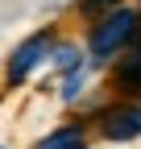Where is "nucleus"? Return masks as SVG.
Here are the masks:
<instances>
[{
	"label": "nucleus",
	"mask_w": 141,
	"mask_h": 149,
	"mask_svg": "<svg viewBox=\"0 0 141 149\" xmlns=\"http://www.w3.org/2000/svg\"><path fill=\"white\" fill-rule=\"evenodd\" d=\"M50 62H54V70H62V74H75V70H83V50L79 46H54Z\"/></svg>",
	"instance_id": "nucleus-6"
},
{
	"label": "nucleus",
	"mask_w": 141,
	"mask_h": 149,
	"mask_svg": "<svg viewBox=\"0 0 141 149\" xmlns=\"http://www.w3.org/2000/svg\"><path fill=\"white\" fill-rule=\"evenodd\" d=\"M112 8H120V0H79V13L87 17V21H100V17H108Z\"/></svg>",
	"instance_id": "nucleus-7"
},
{
	"label": "nucleus",
	"mask_w": 141,
	"mask_h": 149,
	"mask_svg": "<svg viewBox=\"0 0 141 149\" xmlns=\"http://www.w3.org/2000/svg\"><path fill=\"white\" fill-rule=\"evenodd\" d=\"M112 87L120 91V95H137V100H141V50H129L125 58L116 62Z\"/></svg>",
	"instance_id": "nucleus-4"
},
{
	"label": "nucleus",
	"mask_w": 141,
	"mask_h": 149,
	"mask_svg": "<svg viewBox=\"0 0 141 149\" xmlns=\"http://www.w3.org/2000/svg\"><path fill=\"white\" fill-rule=\"evenodd\" d=\"M96 124H100V133L108 137V141H137L141 137V104L120 100L112 108H104L100 116H96Z\"/></svg>",
	"instance_id": "nucleus-3"
},
{
	"label": "nucleus",
	"mask_w": 141,
	"mask_h": 149,
	"mask_svg": "<svg viewBox=\"0 0 141 149\" xmlns=\"http://www.w3.org/2000/svg\"><path fill=\"white\" fill-rule=\"evenodd\" d=\"M54 29H38V33H29L21 46H17L8 54V66H4V83L8 87H21L33 70H38L42 62H50V54H54Z\"/></svg>",
	"instance_id": "nucleus-2"
},
{
	"label": "nucleus",
	"mask_w": 141,
	"mask_h": 149,
	"mask_svg": "<svg viewBox=\"0 0 141 149\" xmlns=\"http://www.w3.org/2000/svg\"><path fill=\"white\" fill-rule=\"evenodd\" d=\"M79 87H83V70L66 74V83H62V95H66V100H75V95H79Z\"/></svg>",
	"instance_id": "nucleus-8"
},
{
	"label": "nucleus",
	"mask_w": 141,
	"mask_h": 149,
	"mask_svg": "<svg viewBox=\"0 0 141 149\" xmlns=\"http://www.w3.org/2000/svg\"><path fill=\"white\" fill-rule=\"evenodd\" d=\"M137 37H141V13L120 4V8H112L108 17H100V21L91 25L87 54H91V62H108V58H116L120 50H129Z\"/></svg>",
	"instance_id": "nucleus-1"
},
{
	"label": "nucleus",
	"mask_w": 141,
	"mask_h": 149,
	"mask_svg": "<svg viewBox=\"0 0 141 149\" xmlns=\"http://www.w3.org/2000/svg\"><path fill=\"white\" fill-rule=\"evenodd\" d=\"M33 149H83V128H79V124L54 128V133H50V137H42Z\"/></svg>",
	"instance_id": "nucleus-5"
}]
</instances>
